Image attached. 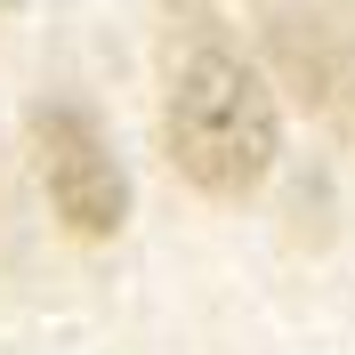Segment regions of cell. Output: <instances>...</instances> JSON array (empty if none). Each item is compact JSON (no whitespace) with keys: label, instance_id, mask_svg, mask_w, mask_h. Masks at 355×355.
<instances>
[{"label":"cell","instance_id":"6da1fadb","mask_svg":"<svg viewBox=\"0 0 355 355\" xmlns=\"http://www.w3.org/2000/svg\"><path fill=\"white\" fill-rule=\"evenodd\" d=\"M162 146H170L178 178L202 186L210 202L259 194L266 170H275V146H283L275 89L218 41L186 49L170 73V105H162Z\"/></svg>","mask_w":355,"mask_h":355},{"label":"cell","instance_id":"7a4b0ae2","mask_svg":"<svg viewBox=\"0 0 355 355\" xmlns=\"http://www.w3.org/2000/svg\"><path fill=\"white\" fill-rule=\"evenodd\" d=\"M33 170H41V194H49V210H57V226L73 243H113L121 234L130 178H121L105 130L81 105H41L33 113Z\"/></svg>","mask_w":355,"mask_h":355},{"label":"cell","instance_id":"3957f363","mask_svg":"<svg viewBox=\"0 0 355 355\" xmlns=\"http://www.w3.org/2000/svg\"><path fill=\"white\" fill-rule=\"evenodd\" d=\"M275 49H283L299 97H307L323 121H339V130L355 137V41H347V33H291V24H283Z\"/></svg>","mask_w":355,"mask_h":355}]
</instances>
